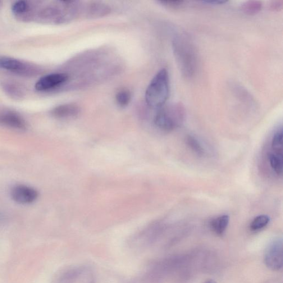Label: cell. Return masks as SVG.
I'll list each match as a JSON object with an SVG mask.
<instances>
[{
  "mask_svg": "<svg viewBox=\"0 0 283 283\" xmlns=\"http://www.w3.org/2000/svg\"><path fill=\"white\" fill-rule=\"evenodd\" d=\"M173 50L182 76L191 78L198 66L196 50L190 39L184 35H178L173 40Z\"/></svg>",
  "mask_w": 283,
  "mask_h": 283,
  "instance_id": "1",
  "label": "cell"
},
{
  "mask_svg": "<svg viewBox=\"0 0 283 283\" xmlns=\"http://www.w3.org/2000/svg\"><path fill=\"white\" fill-rule=\"evenodd\" d=\"M170 93V76L167 70L163 68L155 75L146 89V103L151 108H161L167 102Z\"/></svg>",
  "mask_w": 283,
  "mask_h": 283,
  "instance_id": "2",
  "label": "cell"
},
{
  "mask_svg": "<svg viewBox=\"0 0 283 283\" xmlns=\"http://www.w3.org/2000/svg\"><path fill=\"white\" fill-rule=\"evenodd\" d=\"M185 116L184 106L180 103H177L159 109L154 116V122L159 129L171 131L181 125Z\"/></svg>",
  "mask_w": 283,
  "mask_h": 283,
  "instance_id": "3",
  "label": "cell"
},
{
  "mask_svg": "<svg viewBox=\"0 0 283 283\" xmlns=\"http://www.w3.org/2000/svg\"><path fill=\"white\" fill-rule=\"evenodd\" d=\"M283 246L282 239L273 240L269 244L264 252V261L266 266L273 271L280 270L283 267Z\"/></svg>",
  "mask_w": 283,
  "mask_h": 283,
  "instance_id": "4",
  "label": "cell"
},
{
  "mask_svg": "<svg viewBox=\"0 0 283 283\" xmlns=\"http://www.w3.org/2000/svg\"><path fill=\"white\" fill-rule=\"evenodd\" d=\"M0 69L10 71L23 76H33L39 70L35 66L10 57H0Z\"/></svg>",
  "mask_w": 283,
  "mask_h": 283,
  "instance_id": "5",
  "label": "cell"
},
{
  "mask_svg": "<svg viewBox=\"0 0 283 283\" xmlns=\"http://www.w3.org/2000/svg\"><path fill=\"white\" fill-rule=\"evenodd\" d=\"M0 126L21 131L27 129L26 121L19 113L3 107H0Z\"/></svg>",
  "mask_w": 283,
  "mask_h": 283,
  "instance_id": "6",
  "label": "cell"
},
{
  "mask_svg": "<svg viewBox=\"0 0 283 283\" xmlns=\"http://www.w3.org/2000/svg\"><path fill=\"white\" fill-rule=\"evenodd\" d=\"M69 78V75L65 72L54 73V74L47 75L41 77L36 82L35 88L39 91L56 89L65 84Z\"/></svg>",
  "mask_w": 283,
  "mask_h": 283,
  "instance_id": "7",
  "label": "cell"
},
{
  "mask_svg": "<svg viewBox=\"0 0 283 283\" xmlns=\"http://www.w3.org/2000/svg\"><path fill=\"white\" fill-rule=\"evenodd\" d=\"M38 192L32 187L25 185H16L11 191V198L15 202L23 205L30 204L35 202Z\"/></svg>",
  "mask_w": 283,
  "mask_h": 283,
  "instance_id": "8",
  "label": "cell"
},
{
  "mask_svg": "<svg viewBox=\"0 0 283 283\" xmlns=\"http://www.w3.org/2000/svg\"><path fill=\"white\" fill-rule=\"evenodd\" d=\"M12 11L22 21L28 22L34 19V5L32 2L16 1L12 4Z\"/></svg>",
  "mask_w": 283,
  "mask_h": 283,
  "instance_id": "9",
  "label": "cell"
},
{
  "mask_svg": "<svg viewBox=\"0 0 283 283\" xmlns=\"http://www.w3.org/2000/svg\"><path fill=\"white\" fill-rule=\"evenodd\" d=\"M80 112V107L74 104L61 105L54 107L51 111V115L59 119L73 118L77 116Z\"/></svg>",
  "mask_w": 283,
  "mask_h": 283,
  "instance_id": "10",
  "label": "cell"
},
{
  "mask_svg": "<svg viewBox=\"0 0 283 283\" xmlns=\"http://www.w3.org/2000/svg\"><path fill=\"white\" fill-rule=\"evenodd\" d=\"M1 87L8 97L16 100H20L25 97V90L22 86L14 81L3 80L1 82Z\"/></svg>",
  "mask_w": 283,
  "mask_h": 283,
  "instance_id": "11",
  "label": "cell"
},
{
  "mask_svg": "<svg viewBox=\"0 0 283 283\" xmlns=\"http://www.w3.org/2000/svg\"><path fill=\"white\" fill-rule=\"evenodd\" d=\"M229 216L226 214L214 218L211 222V229L216 235L222 236L229 225Z\"/></svg>",
  "mask_w": 283,
  "mask_h": 283,
  "instance_id": "12",
  "label": "cell"
},
{
  "mask_svg": "<svg viewBox=\"0 0 283 283\" xmlns=\"http://www.w3.org/2000/svg\"><path fill=\"white\" fill-rule=\"evenodd\" d=\"M86 14L91 17H99L108 14L110 11L109 7L100 3H91L85 9Z\"/></svg>",
  "mask_w": 283,
  "mask_h": 283,
  "instance_id": "13",
  "label": "cell"
},
{
  "mask_svg": "<svg viewBox=\"0 0 283 283\" xmlns=\"http://www.w3.org/2000/svg\"><path fill=\"white\" fill-rule=\"evenodd\" d=\"M268 159L273 171L278 176H282L283 173L282 153L275 152L269 153Z\"/></svg>",
  "mask_w": 283,
  "mask_h": 283,
  "instance_id": "14",
  "label": "cell"
},
{
  "mask_svg": "<svg viewBox=\"0 0 283 283\" xmlns=\"http://www.w3.org/2000/svg\"><path fill=\"white\" fill-rule=\"evenodd\" d=\"M262 8V3L258 1H249L244 3L241 6V10L246 14L254 15L257 14Z\"/></svg>",
  "mask_w": 283,
  "mask_h": 283,
  "instance_id": "15",
  "label": "cell"
},
{
  "mask_svg": "<svg viewBox=\"0 0 283 283\" xmlns=\"http://www.w3.org/2000/svg\"><path fill=\"white\" fill-rule=\"evenodd\" d=\"M186 143L189 147L199 156H203L205 150L200 142L195 137L189 135L186 138Z\"/></svg>",
  "mask_w": 283,
  "mask_h": 283,
  "instance_id": "16",
  "label": "cell"
},
{
  "mask_svg": "<svg viewBox=\"0 0 283 283\" xmlns=\"http://www.w3.org/2000/svg\"><path fill=\"white\" fill-rule=\"evenodd\" d=\"M270 221V218L266 214L259 215L253 219L250 224V229L253 231H256L263 229Z\"/></svg>",
  "mask_w": 283,
  "mask_h": 283,
  "instance_id": "17",
  "label": "cell"
},
{
  "mask_svg": "<svg viewBox=\"0 0 283 283\" xmlns=\"http://www.w3.org/2000/svg\"><path fill=\"white\" fill-rule=\"evenodd\" d=\"M116 101L118 106L125 107L129 105L131 100V94L130 91L126 89L121 90L116 95Z\"/></svg>",
  "mask_w": 283,
  "mask_h": 283,
  "instance_id": "18",
  "label": "cell"
},
{
  "mask_svg": "<svg viewBox=\"0 0 283 283\" xmlns=\"http://www.w3.org/2000/svg\"><path fill=\"white\" fill-rule=\"evenodd\" d=\"M283 130H278L274 135L272 140V148L274 152L282 153L283 150Z\"/></svg>",
  "mask_w": 283,
  "mask_h": 283,
  "instance_id": "19",
  "label": "cell"
},
{
  "mask_svg": "<svg viewBox=\"0 0 283 283\" xmlns=\"http://www.w3.org/2000/svg\"><path fill=\"white\" fill-rule=\"evenodd\" d=\"M160 3H161L163 4V5L172 7V8H176L179 7L182 5V3L184 2L182 1H159Z\"/></svg>",
  "mask_w": 283,
  "mask_h": 283,
  "instance_id": "20",
  "label": "cell"
},
{
  "mask_svg": "<svg viewBox=\"0 0 283 283\" xmlns=\"http://www.w3.org/2000/svg\"><path fill=\"white\" fill-rule=\"evenodd\" d=\"M283 6V1H273L270 4V8L273 11H279L282 10Z\"/></svg>",
  "mask_w": 283,
  "mask_h": 283,
  "instance_id": "21",
  "label": "cell"
},
{
  "mask_svg": "<svg viewBox=\"0 0 283 283\" xmlns=\"http://www.w3.org/2000/svg\"><path fill=\"white\" fill-rule=\"evenodd\" d=\"M204 3H206L211 4H213V5H216V4H222L225 3L227 1H203Z\"/></svg>",
  "mask_w": 283,
  "mask_h": 283,
  "instance_id": "22",
  "label": "cell"
},
{
  "mask_svg": "<svg viewBox=\"0 0 283 283\" xmlns=\"http://www.w3.org/2000/svg\"><path fill=\"white\" fill-rule=\"evenodd\" d=\"M205 283H216L215 282H214V281L209 280V281H208L207 282H205Z\"/></svg>",
  "mask_w": 283,
  "mask_h": 283,
  "instance_id": "23",
  "label": "cell"
},
{
  "mask_svg": "<svg viewBox=\"0 0 283 283\" xmlns=\"http://www.w3.org/2000/svg\"><path fill=\"white\" fill-rule=\"evenodd\" d=\"M2 3L3 2L2 1H0V8H1L2 6Z\"/></svg>",
  "mask_w": 283,
  "mask_h": 283,
  "instance_id": "24",
  "label": "cell"
}]
</instances>
